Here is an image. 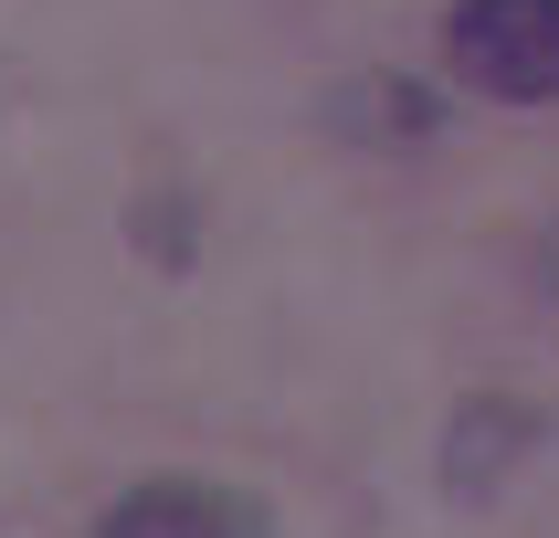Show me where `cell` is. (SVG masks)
I'll list each match as a JSON object with an SVG mask.
<instances>
[{
  "label": "cell",
  "instance_id": "obj_2",
  "mask_svg": "<svg viewBox=\"0 0 559 538\" xmlns=\"http://www.w3.org/2000/svg\"><path fill=\"white\" fill-rule=\"evenodd\" d=\"M95 538H264V506L243 486H201V475H148V486H127Z\"/></svg>",
  "mask_w": 559,
  "mask_h": 538
},
{
  "label": "cell",
  "instance_id": "obj_1",
  "mask_svg": "<svg viewBox=\"0 0 559 538\" xmlns=\"http://www.w3.org/2000/svg\"><path fill=\"white\" fill-rule=\"evenodd\" d=\"M443 53L497 106H559V0H454Z\"/></svg>",
  "mask_w": 559,
  "mask_h": 538
}]
</instances>
